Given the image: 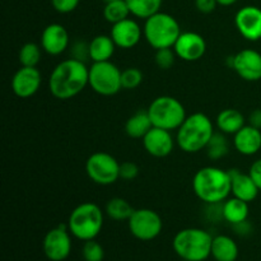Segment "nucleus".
<instances>
[{
	"label": "nucleus",
	"instance_id": "obj_2",
	"mask_svg": "<svg viewBox=\"0 0 261 261\" xmlns=\"http://www.w3.org/2000/svg\"><path fill=\"white\" fill-rule=\"evenodd\" d=\"M195 195L208 205L221 204L231 195V176L226 170L206 166L196 171L193 178Z\"/></svg>",
	"mask_w": 261,
	"mask_h": 261
},
{
	"label": "nucleus",
	"instance_id": "obj_40",
	"mask_svg": "<svg viewBox=\"0 0 261 261\" xmlns=\"http://www.w3.org/2000/svg\"><path fill=\"white\" fill-rule=\"evenodd\" d=\"M233 229L237 232V233L241 234V236H245V234H247L250 231H251L250 224L247 223V221L242 222V223H239V224H234Z\"/></svg>",
	"mask_w": 261,
	"mask_h": 261
},
{
	"label": "nucleus",
	"instance_id": "obj_17",
	"mask_svg": "<svg viewBox=\"0 0 261 261\" xmlns=\"http://www.w3.org/2000/svg\"><path fill=\"white\" fill-rule=\"evenodd\" d=\"M143 147L148 154L155 158H165L173 152L175 139L171 132L153 126L143 138Z\"/></svg>",
	"mask_w": 261,
	"mask_h": 261
},
{
	"label": "nucleus",
	"instance_id": "obj_37",
	"mask_svg": "<svg viewBox=\"0 0 261 261\" xmlns=\"http://www.w3.org/2000/svg\"><path fill=\"white\" fill-rule=\"evenodd\" d=\"M217 0H195V7L203 14H209V13H213L216 10Z\"/></svg>",
	"mask_w": 261,
	"mask_h": 261
},
{
	"label": "nucleus",
	"instance_id": "obj_42",
	"mask_svg": "<svg viewBox=\"0 0 261 261\" xmlns=\"http://www.w3.org/2000/svg\"><path fill=\"white\" fill-rule=\"evenodd\" d=\"M109 2H114V0H105V3H109Z\"/></svg>",
	"mask_w": 261,
	"mask_h": 261
},
{
	"label": "nucleus",
	"instance_id": "obj_20",
	"mask_svg": "<svg viewBox=\"0 0 261 261\" xmlns=\"http://www.w3.org/2000/svg\"><path fill=\"white\" fill-rule=\"evenodd\" d=\"M233 144L242 155H254L261 149V130L252 125H245L233 135Z\"/></svg>",
	"mask_w": 261,
	"mask_h": 261
},
{
	"label": "nucleus",
	"instance_id": "obj_16",
	"mask_svg": "<svg viewBox=\"0 0 261 261\" xmlns=\"http://www.w3.org/2000/svg\"><path fill=\"white\" fill-rule=\"evenodd\" d=\"M110 36L114 40L116 47L127 50V48L135 47L144 35L137 20L133 18H126L121 22L112 24Z\"/></svg>",
	"mask_w": 261,
	"mask_h": 261
},
{
	"label": "nucleus",
	"instance_id": "obj_39",
	"mask_svg": "<svg viewBox=\"0 0 261 261\" xmlns=\"http://www.w3.org/2000/svg\"><path fill=\"white\" fill-rule=\"evenodd\" d=\"M249 124L261 130V110H254L249 116Z\"/></svg>",
	"mask_w": 261,
	"mask_h": 261
},
{
	"label": "nucleus",
	"instance_id": "obj_22",
	"mask_svg": "<svg viewBox=\"0 0 261 261\" xmlns=\"http://www.w3.org/2000/svg\"><path fill=\"white\" fill-rule=\"evenodd\" d=\"M116 45L111 36L98 35L89 42V58L93 63L110 61L114 56Z\"/></svg>",
	"mask_w": 261,
	"mask_h": 261
},
{
	"label": "nucleus",
	"instance_id": "obj_34",
	"mask_svg": "<svg viewBox=\"0 0 261 261\" xmlns=\"http://www.w3.org/2000/svg\"><path fill=\"white\" fill-rule=\"evenodd\" d=\"M71 58L76 59L79 61H83L86 63L89 58V43L84 42V41H78V42H74L71 45L70 48Z\"/></svg>",
	"mask_w": 261,
	"mask_h": 261
},
{
	"label": "nucleus",
	"instance_id": "obj_23",
	"mask_svg": "<svg viewBox=\"0 0 261 261\" xmlns=\"http://www.w3.org/2000/svg\"><path fill=\"white\" fill-rule=\"evenodd\" d=\"M246 120L242 112L236 109H226L222 110L218 114L216 120V125L218 130L223 134L234 135L239 130L246 125Z\"/></svg>",
	"mask_w": 261,
	"mask_h": 261
},
{
	"label": "nucleus",
	"instance_id": "obj_24",
	"mask_svg": "<svg viewBox=\"0 0 261 261\" xmlns=\"http://www.w3.org/2000/svg\"><path fill=\"white\" fill-rule=\"evenodd\" d=\"M153 127L152 120L147 110H139L133 114L125 122V133L133 139H143Z\"/></svg>",
	"mask_w": 261,
	"mask_h": 261
},
{
	"label": "nucleus",
	"instance_id": "obj_6",
	"mask_svg": "<svg viewBox=\"0 0 261 261\" xmlns=\"http://www.w3.org/2000/svg\"><path fill=\"white\" fill-rule=\"evenodd\" d=\"M143 35L150 47L154 50L173 47L181 35V28L173 15L158 12L147 18L143 27Z\"/></svg>",
	"mask_w": 261,
	"mask_h": 261
},
{
	"label": "nucleus",
	"instance_id": "obj_4",
	"mask_svg": "<svg viewBox=\"0 0 261 261\" xmlns=\"http://www.w3.org/2000/svg\"><path fill=\"white\" fill-rule=\"evenodd\" d=\"M213 236L203 228H184L175 234L173 251L181 260L205 261L212 255Z\"/></svg>",
	"mask_w": 261,
	"mask_h": 261
},
{
	"label": "nucleus",
	"instance_id": "obj_8",
	"mask_svg": "<svg viewBox=\"0 0 261 261\" xmlns=\"http://www.w3.org/2000/svg\"><path fill=\"white\" fill-rule=\"evenodd\" d=\"M89 87L101 96H114L122 89L121 70L111 60L89 66Z\"/></svg>",
	"mask_w": 261,
	"mask_h": 261
},
{
	"label": "nucleus",
	"instance_id": "obj_13",
	"mask_svg": "<svg viewBox=\"0 0 261 261\" xmlns=\"http://www.w3.org/2000/svg\"><path fill=\"white\" fill-rule=\"evenodd\" d=\"M42 83V74L37 66H20L12 78V91L19 98L35 96Z\"/></svg>",
	"mask_w": 261,
	"mask_h": 261
},
{
	"label": "nucleus",
	"instance_id": "obj_21",
	"mask_svg": "<svg viewBox=\"0 0 261 261\" xmlns=\"http://www.w3.org/2000/svg\"><path fill=\"white\" fill-rule=\"evenodd\" d=\"M239 254V246L232 237L226 234L213 237L211 256H213L216 261H236Z\"/></svg>",
	"mask_w": 261,
	"mask_h": 261
},
{
	"label": "nucleus",
	"instance_id": "obj_25",
	"mask_svg": "<svg viewBox=\"0 0 261 261\" xmlns=\"http://www.w3.org/2000/svg\"><path fill=\"white\" fill-rule=\"evenodd\" d=\"M249 213V203L241 200V199L234 198V196L231 199H227L224 201L223 206H222V216L232 226L247 221Z\"/></svg>",
	"mask_w": 261,
	"mask_h": 261
},
{
	"label": "nucleus",
	"instance_id": "obj_36",
	"mask_svg": "<svg viewBox=\"0 0 261 261\" xmlns=\"http://www.w3.org/2000/svg\"><path fill=\"white\" fill-rule=\"evenodd\" d=\"M79 2L81 0H51V5L56 12L61 13V14H68L76 9Z\"/></svg>",
	"mask_w": 261,
	"mask_h": 261
},
{
	"label": "nucleus",
	"instance_id": "obj_3",
	"mask_svg": "<svg viewBox=\"0 0 261 261\" xmlns=\"http://www.w3.org/2000/svg\"><path fill=\"white\" fill-rule=\"evenodd\" d=\"M176 143L185 153H198L205 149L214 134L213 121L203 112L189 115L177 130Z\"/></svg>",
	"mask_w": 261,
	"mask_h": 261
},
{
	"label": "nucleus",
	"instance_id": "obj_19",
	"mask_svg": "<svg viewBox=\"0 0 261 261\" xmlns=\"http://www.w3.org/2000/svg\"><path fill=\"white\" fill-rule=\"evenodd\" d=\"M231 176V194L237 199L251 203L259 195L260 190L249 173H244L240 170H229Z\"/></svg>",
	"mask_w": 261,
	"mask_h": 261
},
{
	"label": "nucleus",
	"instance_id": "obj_11",
	"mask_svg": "<svg viewBox=\"0 0 261 261\" xmlns=\"http://www.w3.org/2000/svg\"><path fill=\"white\" fill-rule=\"evenodd\" d=\"M68 226L50 229L43 239V252L50 261H64L71 252V237Z\"/></svg>",
	"mask_w": 261,
	"mask_h": 261
},
{
	"label": "nucleus",
	"instance_id": "obj_15",
	"mask_svg": "<svg viewBox=\"0 0 261 261\" xmlns=\"http://www.w3.org/2000/svg\"><path fill=\"white\" fill-rule=\"evenodd\" d=\"M234 24L240 35L247 41L261 40V9L255 5L241 8L234 15Z\"/></svg>",
	"mask_w": 261,
	"mask_h": 261
},
{
	"label": "nucleus",
	"instance_id": "obj_32",
	"mask_svg": "<svg viewBox=\"0 0 261 261\" xmlns=\"http://www.w3.org/2000/svg\"><path fill=\"white\" fill-rule=\"evenodd\" d=\"M82 255L84 261H102L105 259V250L96 240H89L84 242Z\"/></svg>",
	"mask_w": 261,
	"mask_h": 261
},
{
	"label": "nucleus",
	"instance_id": "obj_33",
	"mask_svg": "<svg viewBox=\"0 0 261 261\" xmlns=\"http://www.w3.org/2000/svg\"><path fill=\"white\" fill-rule=\"evenodd\" d=\"M176 58H177V55H176L173 47H166L155 50V65L160 69H162V70H168V69L172 68L173 64H175L176 61Z\"/></svg>",
	"mask_w": 261,
	"mask_h": 261
},
{
	"label": "nucleus",
	"instance_id": "obj_31",
	"mask_svg": "<svg viewBox=\"0 0 261 261\" xmlns=\"http://www.w3.org/2000/svg\"><path fill=\"white\" fill-rule=\"evenodd\" d=\"M143 82V73L138 68H126L121 70V86L122 89L132 91L138 88Z\"/></svg>",
	"mask_w": 261,
	"mask_h": 261
},
{
	"label": "nucleus",
	"instance_id": "obj_12",
	"mask_svg": "<svg viewBox=\"0 0 261 261\" xmlns=\"http://www.w3.org/2000/svg\"><path fill=\"white\" fill-rule=\"evenodd\" d=\"M231 68L244 81H260L261 54L254 48H244L231 58Z\"/></svg>",
	"mask_w": 261,
	"mask_h": 261
},
{
	"label": "nucleus",
	"instance_id": "obj_26",
	"mask_svg": "<svg viewBox=\"0 0 261 261\" xmlns=\"http://www.w3.org/2000/svg\"><path fill=\"white\" fill-rule=\"evenodd\" d=\"M134 211L135 209L133 208L132 204L122 198L110 199L106 204V209H105L109 218L116 222H127L130 217H132V214L134 213Z\"/></svg>",
	"mask_w": 261,
	"mask_h": 261
},
{
	"label": "nucleus",
	"instance_id": "obj_18",
	"mask_svg": "<svg viewBox=\"0 0 261 261\" xmlns=\"http://www.w3.org/2000/svg\"><path fill=\"white\" fill-rule=\"evenodd\" d=\"M69 33L63 24L51 23L46 25L41 35V47L46 54L58 56L69 47Z\"/></svg>",
	"mask_w": 261,
	"mask_h": 261
},
{
	"label": "nucleus",
	"instance_id": "obj_35",
	"mask_svg": "<svg viewBox=\"0 0 261 261\" xmlns=\"http://www.w3.org/2000/svg\"><path fill=\"white\" fill-rule=\"evenodd\" d=\"M138 175H139V167L137 163L130 162V161L120 163V178L125 181H132L137 178Z\"/></svg>",
	"mask_w": 261,
	"mask_h": 261
},
{
	"label": "nucleus",
	"instance_id": "obj_14",
	"mask_svg": "<svg viewBox=\"0 0 261 261\" xmlns=\"http://www.w3.org/2000/svg\"><path fill=\"white\" fill-rule=\"evenodd\" d=\"M173 50L178 59L193 63V61L200 60L205 55L206 42L201 35L188 31V32H181L173 45Z\"/></svg>",
	"mask_w": 261,
	"mask_h": 261
},
{
	"label": "nucleus",
	"instance_id": "obj_27",
	"mask_svg": "<svg viewBox=\"0 0 261 261\" xmlns=\"http://www.w3.org/2000/svg\"><path fill=\"white\" fill-rule=\"evenodd\" d=\"M130 13L140 19H147L155 13L161 12L163 0H125Z\"/></svg>",
	"mask_w": 261,
	"mask_h": 261
},
{
	"label": "nucleus",
	"instance_id": "obj_9",
	"mask_svg": "<svg viewBox=\"0 0 261 261\" xmlns=\"http://www.w3.org/2000/svg\"><path fill=\"white\" fill-rule=\"evenodd\" d=\"M86 172L94 184L109 186L120 178V163L110 153L96 152L87 160Z\"/></svg>",
	"mask_w": 261,
	"mask_h": 261
},
{
	"label": "nucleus",
	"instance_id": "obj_41",
	"mask_svg": "<svg viewBox=\"0 0 261 261\" xmlns=\"http://www.w3.org/2000/svg\"><path fill=\"white\" fill-rule=\"evenodd\" d=\"M218 5H222V7H231L234 3H237V0H217Z\"/></svg>",
	"mask_w": 261,
	"mask_h": 261
},
{
	"label": "nucleus",
	"instance_id": "obj_1",
	"mask_svg": "<svg viewBox=\"0 0 261 261\" xmlns=\"http://www.w3.org/2000/svg\"><path fill=\"white\" fill-rule=\"evenodd\" d=\"M89 86V68L76 59L60 61L48 78L50 93L58 99H70Z\"/></svg>",
	"mask_w": 261,
	"mask_h": 261
},
{
	"label": "nucleus",
	"instance_id": "obj_30",
	"mask_svg": "<svg viewBox=\"0 0 261 261\" xmlns=\"http://www.w3.org/2000/svg\"><path fill=\"white\" fill-rule=\"evenodd\" d=\"M41 46L35 42H27L20 47L18 59L22 66H37L41 61L42 51Z\"/></svg>",
	"mask_w": 261,
	"mask_h": 261
},
{
	"label": "nucleus",
	"instance_id": "obj_28",
	"mask_svg": "<svg viewBox=\"0 0 261 261\" xmlns=\"http://www.w3.org/2000/svg\"><path fill=\"white\" fill-rule=\"evenodd\" d=\"M130 14L132 13H130L127 3L125 0H114V2H109L105 4L103 17L111 24L126 19Z\"/></svg>",
	"mask_w": 261,
	"mask_h": 261
},
{
	"label": "nucleus",
	"instance_id": "obj_43",
	"mask_svg": "<svg viewBox=\"0 0 261 261\" xmlns=\"http://www.w3.org/2000/svg\"><path fill=\"white\" fill-rule=\"evenodd\" d=\"M182 261H185V260H182Z\"/></svg>",
	"mask_w": 261,
	"mask_h": 261
},
{
	"label": "nucleus",
	"instance_id": "obj_7",
	"mask_svg": "<svg viewBox=\"0 0 261 261\" xmlns=\"http://www.w3.org/2000/svg\"><path fill=\"white\" fill-rule=\"evenodd\" d=\"M153 126L173 132L182 125L186 115L185 106L172 96H160L150 102L147 109Z\"/></svg>",
	"mask_w": 261,
	"mask_h": 261
},
{
	"label": "nucleus",
	"instance_id": "obj_5",
	"mask_svg": "<svg viewBox=\"0 0 261 261\" xmlns=\"http://www.w3.org/2000/svg\"><path fill=\"white\" fill-rule=\"evenodd\" d=\"M105 216L97 204L87 201L71 211L68 219V228L71 236L86 242L96 240L103 227Z\"/></svg>",
	"mask_w": 261,
	"mask_h": 261
},
{
	"label": "nucleus",
	"instance_id": "obj_29",
	"mask_svg": "<svg viewBox=\"0 0 261 261\" xmlns=\"http://www.w3.org/2000/svg\"><path fill=\"white\" fill-rule=\"evenodd\" d=\"M226 134L223 133H214L212 139L209 140L208 145H206V154L212 161L222 160L224 155L228 154L229 152V144L227 138L224 137Z\"/></svg>",
	"mask_w": 261,
	"mask_h": 261
},
{
	"label": "nucleus",
	"instance_id": "obj_10",
	"mask_svg": "<svg viewBox=\"0 0 261 261\" xmlns=\"http://www.w3.org/2000/svg\"><path fill=\"white\" fill-rule=\"evenodd\" d=\"M127 227L133 236L140 241H152L157 239L163 228L160 214L149 208L135 209L127 221Z\"/></svg>",
	"mask_w": 261,
	"mask_h": 261
},
{
	"label": "nucleus",
	"instance_id": "obj_38",
	"mask_svg": "<svg viewBox=\"0 0 261 261\" xmlns=\"http://www.w3.org/2000/svg\"><path fill=\"white\" fill-rule=\"evenodd\" d=\"M249 175L251 176V178L254 180V182L256 184V186L261 191V158L256 160L251 166H250Z\"/></svg>",
	"mask_w": 261,
	"mask_h": 261
}]
</instances>
